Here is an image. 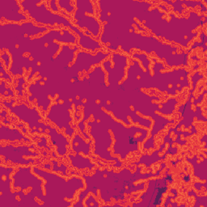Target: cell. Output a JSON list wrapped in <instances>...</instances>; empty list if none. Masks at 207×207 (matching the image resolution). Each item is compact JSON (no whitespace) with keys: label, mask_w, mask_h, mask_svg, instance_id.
<instances>
[{"label":"cell","mask_w":207,"mask_h":207,"mask_svg":"<svg viewBox=\"0 0 207 207\" xmlns=\"http://www.w3.org/2000/svg\"><path fill=\"white\" fill-rule=\"evenodd\" d=\"M1 127L6 130V132H4L3 130H1L0 139L2 141V140H9V141L12 142V141H15V140H24V141H26L28 142H31L32 140L30 138L24 136L17 129L12 130V129H10L7 126H4L2 122L1 123Z\"/></svg>","instance_id":"obj_1"},{"label":"cell","mask_w":207,"mask_h":207,"mask_svg":"<svg viewBox=\"0 0 207 207\" xmlns=\"http://www.w3.org/2000/svg\"><path fill=\"white\" fill-rule=\"evenodd\" d=\"M92 144V140L90 139V142L88 143H85L83 140L80 137L79 134H76L74 137L72 142V148L74 151H75L77 154H79L80 151L83 152L85 154L88 155L90 152V146Z\"/></svg>","instance_id":"obj_2"},{"label":"cell","mask_w":207,"mask_h":207,"mask_svg":"<svg viewBox=\"0 0 207 207\" xmlns=\"http://www.w3.org/2000/svg\"><path fill=\"white\" fill-rule=\"evenodd\" d=\"M72 2V1H70V0H61V1H58V4L62 8H65L68 13H71L74 11V7L71 6Z\"/></svg>","instance_id":"obj_3"},{"label":"cell","mask_w":207,"mask_h":207,"mask_svg":"<svg viewBox=\"0 0 207 207\" xmlns=\"http://www.w3.org/2000/svg\"><path fill=\"white\" fill-rule=\"evenodd\" d=\"M51 162H52V163L53 164V171H58V170H59V171L63 172L64 176H66V177H68V176H69V175H68V174L66 172V168H67L66 167L65 168H64V164H62V165H61V167H59V168H58V162L56 161V160H54V159H52V160H51Z\"/></svg>","instance_id":"obj_4"},{"label":"cell","mask_w":207,"mask_h":207,"mask_svg":"<svg viewBox=\"0 0 207 207\" xmlns=\"http://www.w3.org/2000/svg\"><path fill=\"white\" fill-rule=\"evenodd\" d=\"M85 205L88 207H94V206H99L100 204L97 202L95 198L92 195H89L88 198L85 201Z\"/></svg>","instance_id":"obj_5"},{"label":"cell","mask_w":207,"mask_h":207,"mask_svg":"<svg viewBox=\"0 0 207 207\" xmlns=\"http://www.w3.org/2000/svg\"><path fill=\"white\" fill-rule=\"evenodd\" d=\"M0 72H1V77H0L1 79H5L6 80H8L9 82H12L11 77L8 75H7L6 72H5L4 68H3V61L2 60L0 63Z\"/></svg>","instance_id":"obj_6"},{"label":"cell","mask_w":207,"mask_h":207,"mask_svg":"<svg viewBox=\"0 0 207 207\" xmlns=\"http://www.w3.org/2000/svg\"><path fill=\"white\" fill-rule=\"evenodd\" d=\"M1 58L2 61L5 62V66L6 68H8L10 66V56L9 54H7V52H4L1 54Z\"/></svg>","instance_id":"obj_7"},{"label":"cell","mask_w":207,"mask_h":207,"mask_svg":"<svg viewBox=\"0 0 207 207\" xmlns=\"http://www.w3.org/2000/svg\"><path fill=\"white\" fill-rule=\"evenodd\" d=\"M49 3H50V7L52 8V10H53V11H54V12H58V7H57L58 2H57V1H55V0H52V1H50V2H49Z\"/></svg>","instance_id":"obj_8"},{"label":"cell","mask_w":207,"mask_h":207,"mask_svg":"<svg viewBox=\"0 0 207 207\" xmlns=\"http://www.w3.org/2000/svg\"><path fill=\"white\" fill-rule=\"evenodd\" d=\"M205 187V188H206V182H205V183L203 184H201L200 182H196L195 184H194V187H195L196 189H198V190H201V188H202V187Z\"/></svg>","instance_id":"obj_9"}]
</instances>
